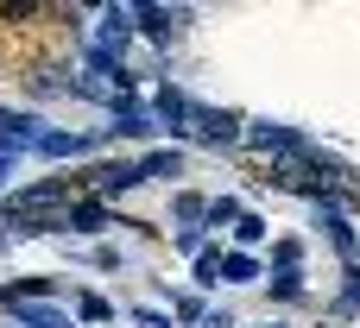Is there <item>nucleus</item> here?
<instances>
[{"instance_id": "obj_7", "label": "nucleus", "mask_w": 360, "mask_h": 328, "mask_svg": "<svg viewBox=\"0 0 360 328\" xmlns=\"http://www.w3.org/2000/svg\"><path fill=\"white\" fill-rule=\"evenodd\" d=\"M209 215V202L202 196H177V221H184V234H196V221Z\"/></svg>"}, {"instance_id": "obj_12", "label": "nucleus", "mask_w": 360, "mask_h": 328, "mask_svg": "<svg viewBox=\"0 0 360 328\" xmlns=\"http://www.w3.org/2000/svg\"><path fill=\"white\" fill-rule=\"evenodd\" d=\"M76 310H82V316H89V322H108V316H114V310H108V303H101V297H82V303H76Z\"/></svg>"}, {"instance_id": "obj_11", "label": "nucleus", "mask_w": 360, "mask_h": 328, "mask_svg": "<svg viewBox=\"0 0 360 328\" xmlns=\"http://www.w3.org/2000/svg\"><path fill=\"white\" fill-rule=\"evenodd\" d=\"M19 328H63V316H51V310H25Z\"/></svg>"}, {"instance_id": "obj_2", "label": "nucleus", "mask_w": 360, "mask_h": 328, "mask_svg": "<svg viewBox=\"0 0 360 328\" xmlns=\"http://www.w3.org/2000/svg\"><path fill=\"white\" fill-rule=\"evenodd\" d=\"M202 139H209V145H234V139H240V120H234V114H202Z\"/></svg>"}, {"instance_id": "obj_4", "label": "nucleus", "mask_w": 360, "mask_h": 328, "mask_svg": "<svg viewBox=\"0 0 360 328\" xmlns=\"http://www.w3.org/2000/svg\"><path fill=\"white\" fill-rule=\"evenodd\" d=\"M13 139H19V145L32 139V114H0V152H6Z\"/></svg>"}, {"instance_id": "obj_10", "label": "nucleus", "mask_w": 360, "mask_h": 328, "mask_svg": "<svg viewBox=\"0 0 360 328\" xmlns=\"http://www.w3.org/2000/svg\"><path fill=\"white\" fill-rule=\"evenodd\" d=\"M215 278H221V253H202L196 259V284H215Z\"/></svg>"}, {"instance_id": "obj_5", "label": "nucleus", "mask_w": 360, "mask_h": 328, "mask_svg": "<svg viewBox=\"0 0 360 328\" xmlns=\"http://www.w3.org/2000/svg\"><path fill=\"white\" fill-rule=\"evenodd\" d=\"M177 171H184V158H177V152H152V158L139 164V177H177Z\"/></svg>"}, {"instance_id": "obj_8", "label": "nucleus", "mask_w": 360, "mask_h": 328, "mask_svg": "<svg viewBox=\"0 0 360 328\" xmlns=\"http://www.w3.org/2000/svg\"><path fill=\"white\" fill-rule=\"evenodd\" d=\"M38 152L63 158V152H82V139H76V133H44V139H38Z\"/></svg>"}, {"instance_id": "obj_1", "label": "nucleus", "mask_w": 360, "mask_h": 328, "mask_svg": "<svg viewBox=\"0 0 360 328\" xmlns=\"http://www.w3.org/2000/svg\"><path fill=\"white\" fill-rule=\"evenodd\" d=\"M63 228H76V234H101V228H108V202H70Z\"/></svg>"}, {"instance_id": "obj_9", "label": "nucleus", "mask_w": 360, "mask_h": 328, "mask_svg": "<svg viewBox=\"0 0 360 328\" xmlns=\"http://www.w3.org/2000/svg\"><path fill=\"white\" fill-rule=\"evenodd\" d=\"M259 234H266V221H259V215H240V221H234V240H240V247H253Z\"/></svg>"}, {"instance_id": "obj_6", "label": "nucleus", "mask_w": 360, "mask_h": 328, "mask_svg": "<svg viewBox=\"0 0 360 328\" xmlns=\"http://www.w3.org/2000/svg\"><path fill=\"white\" fill-rule=\"evenodd\" d=\"M139 183V164H101V190H133Z\"/></svg>"}, {"instance_id": "obj_13", "label": "nucleus", "mask_w": 360, "mask_h": 328, "mask_svg": "<svg viewBox=\"0 0 360 328\" xmlns=\"http://www.w3.org/2000/svg\"><path fill=\"white\" fill-rule=\"evenodd\" d=\"M209 221H240V209H234V202L221 196V202H209Z\"/></svg>"}, {"instance_id": "obj_3", "label": "nucleus", "mask_w": 360, "mask_h": 328, "mask_svg": "<svg viewBox=\"0 0 360 328\" xmlns=\"http://www.w3.org/2000/svg\"><path fill=\"white\" fill-rule=\"evenodd\" d=\"M221 278H228V284H253V278H259V265H253L247 253H228V259H221Z\"/></svg>"}]
</instances>
